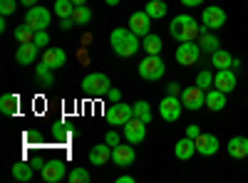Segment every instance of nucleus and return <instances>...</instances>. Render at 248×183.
Returning <instances> with one entry per match:
<instances>
[{"instance_id":"1","label":"nucleus","mask_w":248,"mask_h":183,"mask_svg":"<svg viewBox=\"0 0 248 183\" xmlns=\"http://www.w3.org/2000/svg\"><path fill=\"white\" fill-rule=\"evenodd\" d=\"M109 42H112V50L117 57H132L141 47L139 35H134L129 28H114L109 35Z\"/></svg>"},{"instance_id":"2","label":"nucleus","mask_w":248,"mask_h":183,"mask_svg":"<svg viewBox=\"0 0 248 183\" xmlns=\"http://www.w3.org/2000/svg\"><path fill=\"white\" fill-rule=\"evenodd\" d=\"M203 28H199V23L191 17V15H176L171 20L169 25V32L174 40H179V42H194V40H199Z\"/></svg>"},{"instance_id":"3","label":"nucleus","mask_w":248,"mask_h":183,"mask_svg":"<svg viewBox=\"0 0 248 183\" xmlns=\"http://www.w3.org/2000/svg\"><path fill=\"white\" fill-rule=\"evenodd\" d=\"M164 72H167V65H164L159 55H147L139 62V77L147 79V82H156V79L164 77Z\"/></svg>"},{"instance_id":"4","label":"nucleus","mask_w":248,"mask_h":183,"mask_svg":"<svg viewBox=\"0 0 248 183\" xmlns=\"http://www.w3.org/2000/svg\"><path fill=\"white\" fill-rule=\"evenodd\" d=\"M109 87H112L109 77L102 74V72H92V74H87L85 79H82V92H85L87 97H105L109 92Z\"/></svg>"},{"instance_id":"5","label":"nucleus","mask_w":248,"mask_h":183,"mask_svg":"<svg viewBox=\"0 0 248 183\" xmlns=\"http://www.w3.org/2000/svg\"><path fill=\"white\" fill-rule=\"evenodd\" d=\"M132 116H134V107L124 104V101H114V104H109L107 112H105L107 124H112V127H124Z\"/></svg>"},{"instance_id":"6","label":"nucleus","mask_w":248,"mask_h":183,"mask_svg":"<svg viewBox=\"0 0 248 183\" xmlns=\"http://www.w3.org/2000/svg\"><path fill=\"white\" fill-rule=\"evenodd\" d=\"M226 20H229V15H226L223 8L209 5V8H203V13H201V28L203 30H218V28L226 25Z\"/></svg>"},{"instance_id":"7","label":"nucleus","mask_w":248,"mask_h":183,"mask_svg":"<svg viewBox=\"0 0 248 183\" xmlns=\"http://www.w3.org/2000/svg\"><path fill=\"white\" fill-rule=\"evenodd\" d=\"M25 23H28L35 32H37V30H47L50 23H52V13H50L47 8L32 5V8H28V13H25Z\"/></svg>"},{"instance_id":"8","label":"nucleus","mask_w":248,"mask_h":183,"mask_svg":"<svg viewBox=\"0 0 248 183\" xmlns=\"http://www.w3.org/2000/svg\"><path fill=\"white\" fill-rule=\"evenodd\" d=\"M181 104H184V109H189V112H199L201 107H206V89H201L196 84L181 89Z\"/></svg>"},{"instance_id":"9","label":"nucleus","mask_w":248,"mask_h":183,"mask_svg":"<svg viewBox=\"0 0 248 183\" xmlns=\"http://www.w3.org/2000/svg\"><path fill=\"white\" fill-rule=\"evenodd\" d=\"M199 57H201V47H199L196 40L194 42H181L176 47V62L181 67H194L199 62Z\"/></svg>"},{"instance_id":"10","label":"nucleus","mask_w":248,"mask_h":183,"mask_svg":"<svg viewBox=\"0 0 248 183\" xmlns=\"http://www.w3.org/2000/svg\"><path fill=\"white\" fill-rule=\"evenodd\" d=\"M184 112V104H181V97H171L167 94L161 101H159V114L164 121H176Z\"/></svg>"},{"instance_id":"11","label":"nucleus","mask_w":248,"mask_h":183,"mask_svg":"<svg viewBox=\"0 0 248 183\" xmlns=\"http://www.w3.org/2000/svg\"><path fill=\"white\" fill-rule=\"evenodd\" d=\"M43 178L47 183H60L62 178H67V166H65V161L62 158H50L45 161V166H43Z\"/></svg>"},{"instance_id":"12","label":"nucleus","mask_w":248,"mask_h":183,"mask_svg":"<svg viewBox=\"0 0 248 183\" xmlns=\"http://www.w3.org/2000/svg\"><path fill=\"white\" fill-rule=\"evenodd\" d=\"M124 139L129 141V144H141L144 141V136H147V124L144 121H139L137 116H132L127 124H124Z\"/></svg>"},{"instance_id":"13","label":"nucleus","mask_w":248,"mask_h":183,"mask_svg":"<svg viewBox=\"0 0 248 183\" xmlns=\"http://www.w3.org/2000/svg\"><path fill=\"white\" fill-rule=\"evenodd\" d=\"M194 141H196V154H201V156H214V154L221 149L216 134H203V131H201Z\"/></svg>"},{"instance_id":"14","label":"nucleus","mask_w":248,"mask_h":183,"mask_svg":"<svg viewBox=\"0 0 248 183\" xmlns=\"http://www.w3.org/2000/svg\"><path fill=\"white\" fill-rule=\"evenodd\" d=\"M129 30L139 37H147L152 32V17L147 15V10H141V13H134L129 17Z\"/></svg>"},{"instance_id":"15","label":"nucleus","mask_w":248,"mask_h":183,"mask_svg":"<svg viewBox=\"0 0 248 183\" xmlns=\"http://www.w3.org/2000/svg\"><path fill=\"white\" fill-rule=\"evenodd\" d=\"M37 52H40V47H37L35 42H25V45H20V47L15 50V62H17V65H23V67L35 65Z\"/></svg>"},{"instance_id":"16","label":"nucleus","mask_w":248,"mask_h":183,"mask_svg":"<svg viewBox=\"0 0 248 183\" xmlns=\"http://www.w3.org/2000/svg\"><path fill=\"white\" fill-rule=\"evenodd\" d=\"M214 87L226 92V94H231L236 89V74H233V70H218L214 74Z\"/></svg>"},{"instance_id":"17","label":"nucleus","mask_w":248,"mask_h":183,"mask_svg":"<svg viewBox=\"0 0 248 183\" xmlns=\"http://www.w3.org/2000/svg\"><path fill=\"white\" fill-rule=\"evenodd\" d=\"M112 158H114V164H117V166H132V164H134V158H137V154H134V144H129V146L117 144V146L112 149Z\"/></svg>"},{"instance_id":"18","label":"nucleus","mask_w":248,"mask_h":183,"mask_svg":"<svg viewBox=\"0 0 248 183\" xmlns=\"http://www.w3.org/2000/svg\"><path fill=\"white\" fill-rule=\"evenodd\" d=\"M43 62H45L47 67H52V70H60V67H65L67 55H65V50H60V47H45Z\"/></svg>"},{"instance_id":"19","label":"nucleus","mask_w":248,"mask_h":183,"mask_svg":"<svg viewBox=\"0 0 248 183\" xmlns=\"http://www.w3.org/2000/svg\"><path fill=\"white\" fill-rule=\"evenodd\" d=\"M194 154H196V141L189 139V136L179 139L176 144H174V156H176L179 161H189Z\"/></svg>"},{"instance_id":"20","label":"nucleus","mask_w":248,"mask_h":183,"mask_svg":"<svg viewBox=\"0 0 248 183\" xmlns=\"http://www.w3.org/2000/svg\"><path fill=\"white\" fill-rule=\"evenodd\" d=\"M109 161H112V146L107 144V141L90 151V164L92 166H105V164H109Z\"/></svg>"},{"instance_id":"21","label":"nucleus","mask_w":248,"mask_h":183,"mask_svg":"<svg viewBox=\"0 0 248 183\" xmlns=\"http://www.w3.org/2000/svg\"><path fill=\"white\" fill-rule=\"evenodd\" d=\"M226 151H229L231 158H246L248 156V136H233L226 144Z\"/></svg>"},{"instance_id":"22","label":"nucleus","mask_w":248,"mask_h":183,"mask_svg":"<svg viewBox=\"0 0 248 183\" xmlns=\"http://www.w3.org/2000/svg\"><path fill=\"white\" fill-rule=\"evenodd\" d=\"M206 107H209L211 112H221L226 107V92L211 87V89H206Z\"/></svg>"},{"instance_id":"23","label":"nucleus","mask_w":248,"mask_h":183,"mask_svg":"<svg viewBox=\"0 0 248 183\" xmlns=\"http://www.w3.org/2000/svg\"><path fill=\"white\" fill-rule=\"evenodd\" d=\"M199 47H201V52H209V55L221 47V42H218V37L214 35V30H201V35H199Z\"/></svg>"},{"instance_id":"24","label":"nucleus","mask_w":248,"mask_h":183,"mask_svg":"<svg viewBox=\"0 0 248 183\" xmlns=\"http://www.w3.org/2000/svg\"><path fill=\"white\" fill-rule=\"evenodd\" d=\"M32 173H35V166L32 164H28V161H15V166H13V178L15 181L28 183L32 178Z\"/></svg>"},{"instance_id":"25","label":"nucleus","mask_w":248,"mask_h":183,"mask_svg":"<svg viewBox=\"0 0 248 183\" xmlns=\"http://www.w3.org/2000/svg\"><path fill=\"white\" fill-rule=\"evenodd\" d=\"M211 65L216 67V70H231V65H233V57H231V52H226V50H216V52H211Z\"/></svg>"},{"instance_id":"26","label":"nucleus","mask_w":248,"mask_h":183,"mask_svg":"<svg viewBox=\"0 0 248 183\" xmlns=\"http://www.w3.org/2000/svg\"><path fill=\"white\" fill-rule=\"evenodd\" d=\"M17 107H20L17 94H3V97H0V112H3L5 116H15Z\"/></svg>"},{"instance_id":"27","label":"nucleus","mask_w":248,"mask_h":183,"mask_svg":"<svg viewBox=\"0 0 248 183\" xmlns=\"http://www.w3.org/2000/svg\"><path fill=\"white\" fill-rule=\"evenodd\" d=\"M35 72H37V79L43 82V87H52V84H55V74H52L55 70H52V67H47V65L43 62V59L37 62Z\"/></svg>"},{"instance_id":"28","label":"nucleus","mask_w":248,"mask_h":183,"mask_svg":"<svg viewBox=\"0 0 248 183\" xmlns=\"http://www.w3.org/2000/svg\"><path fill=\"white\" fill-rule=\"evenodd\" d=\"M167 13H169V8H167V3H164V0H149V3H147V15H149L152 20H161Z\"/></svg>"},{"instance_id":"29","label":"nucleus","mask_w":248,"mask_h":183,"mask_svg":"<svg viewBox=\"0 0 248 183\" xmlns=\"http://www.w3.org/2000/svg\"><path fill=\"white\" fill-rule=\"evenodd\" d=\"M141 47L147 50V55H159V52H161V37H159L156 32H149L147 37H144Z\"/></svg>"},{"instance_id":"30","label":"nucleus","mask_w":248,"mask_h":183,"mask_svg":"<svg viewBox=\"0 0 248 183\" xmlns=\"http://www.w3.org/2000/svg\"><path fill=\"white\" fill-rule=\"evenodd\" d=\"M134 107V116L139 119V121H144V124H149V121H152V104H149V101H137V104H132Z\"/></svg>"},{"instance_id":"31","label":"nucleus","mask_w":248,"mask_h":183,"mask_svg":"<svg viewBox=\"0 0 248 183\" xmlns=\"http://www.w3.org/2000/svg\"><path fill=\"white\" fill-rule=\"evenodd\" d=\"M15 40H17L20 45H25V42H35V30H32L28 23L17 25V28H15Z\"/></svg>"},{"instance_id":"32","label":"nucleus","mask_w":248,"mask_h":183,"mask_svg":"<svg viewBox=\"0 0 248 183\" xmlns=\"http://www.w3.org/2000/svg\"><path fill=\"white\" fill-rule=\"evenodd\" d=\"M72 20L79 25V28H85V25H90L92 23V10L90 8H85V5H77L75 8V13H72Z\"/></svg>"},{"instance_id":"33","label":"nucleus","mask_w":248,"mask_h":183,"mask_svg":"<svg viewBox=\"0 0 248 183\" xmlns=\"http://www.w3.org/2000/svg\"><path fill=\"white\" fill-rule=\"evenodd\" d=\"M75 3L72 0H55V15L57 17H72V13H75Z\"/></svg>"},{"instance_id":"34","label":"nucleus","mask_w":248,"mask_h":183,"mask_svg":"<svg viewBox=\"0 0 248 183\" xmlns=\"http://www.w3.org/2000/svg\"><path fill=\"white\" fill-rule=\"evenodd\" d=\"M196 87H201V89H211V87H214V72L201 70V72L196 74Z\"/></svg>"},{"instance_id":"35","label":"nucleus","mask_w":248,"mask_h":183,"mask_svg":"<svg viewBox=\"0 0 248 183\" xmlns=\"http://www.w3.org/2000/svg\"><path fill=\"white\" fill-rule=\"evenodd\" d=\"M67 181L70 183H90V171L87 169H72L67 173Z\"/></svg>"},{"instance_id":"36","label":"nucleus","mask_w":248,"mask_h":183,"mask_svg":"<svg viewBox=\"0 0 248 183\" xmlns=\"http://www.w3.org/2000/svg\"><path fill=\"white\" fill-rule=\"evenodd\" d=\"M15 8H17L15 0H0V15H3V17L13 15V13H15Z\"/></svg>"},{"instance_id":"37","label":"nucleus","mask_w":248,"mask_h":183,"mask_svg":"<svg viewBox=\"0 0 248 183\" xmlns=\"http://www.w3.org/2000/svg\"><path fill=\"white\" fill-rule=\"evenodd\" d=\"M35 45H37L40 50L47 47V45H50V35H47L45 30H37V32H35Z\"/></svg>"},{"instance_id":"38","label":"nucleus","mask_w":248,"mask_h":183,"mask_svg":"<svg viewBox=\"0 0 248 183\" xmlns=\"http://www.w3.org/2000/svg\"><path fill=\"white\" fill-rule=\"evenodd\" d=\"M105 97H107L109 104H114V101H122V92H119V89H114V87H109V92H107Z\"/></svg>"},{"instance_id":"39","label":"nucleus","mask_w":248,"mask_h":183,"mask_svg":"<svg viewBox=\"0 0 248 183\" xmlns=\"http://www.w3.org/2000/svg\"><path fill=\"white\" fill-rule=\"evenodd\" d=\"M105 141H107L109 146H117V144H119V134H117V131H107Z\"/></svg>"},{"instance_id":"40","label":"nucleus","mask_w":248,"mask_h":183,"mask_svg":"<svg viewBox=\"0 0 248 183\" xmlns=\"http://www.w3.org/2000/svg\"><path fill=\"white\" fill-rule=\"evenodd\" d=\"M167 94H171V97H181V87H179L176 82H169V84H167Z\"/></svg>"},{"instance_id":"41","label":"nucleus","mask_w":248,"mask_h":183,"mask_svg":"<svg viewBox=\"0 0 248 183\" xmlns=\"http://www.w3.org/2000/svg\"><path fill=\"white\" fill-rule=\"evenodd\" d=\"M201 134V129L196 127V124H189V127H186V136H189V139H196Z\"/></svg>"},{"instance_id":"42","label":"nucleus","mask_w":248,"mask_h":183,"mask_svg":"<svg viewBox=\"0 0 248 183\" xmlns=\"http://www.w3.org/2000/svg\"><path fill=\"white\" fill-rule=\"evenodd\" d=\"M75 25H77V23H75L72 17H62V23H60V28H62V30H72Z\"/></svg>"},{"instance_id":"43","label":"nucleus","mask_w":248,"mask_h":183,"mask_svg":"<svg viewBox=\"0 0 248 183\" xmlns=\"http://www.w3.org/2000/svg\"><path fill=\"white\" fill-rule=\"evenodd\" d=\"M181 3H184L186 8H199V5L203 3V0H181Z\"/></svg>"},{"instance_id":"44","label":"nucleus","mask_w":248,"mask_h":183,"mask_svg":"<svg viewBox=\"0 0 248 183\" xmlns=\"http://www.w3.org/2000/svg\"><path fill=\"white\" fill-rule=\"evenodd\" d=\"M117 183H134V176H119Z\"/></svg>"},{"instance_id":"45","label":"nucleus","mask_w":248,"mask_h":183,"mask_svg":"<svg viewBox=\"0 0 248 183\" xmlns=\"http://www.w3.org/2000/svg\"><path fill=\"white\" fill-rule=\"evenodd\" d=\"M20 5H25V8H32V5H37V0H20Z\"/></svg>"},{"instance_id":"46","label":"nucleus","mask_w":248,"mask_h":183,"mask_svg":"<svg viewBox=\"0 0 248 183\" xmlns=\"http://www.w3.org/2000/svg\"><path fill=\"white\" fill-rule=\"evenodd\" d=\"M105 3H107V5H109V8H114V5H117V3H119V0H105Z\"/></svg>"},{"instance_id":"47","label":"nucleus","mask_w":248,"mask_h":183,"mask_svg":"<svg viewBox=\"0 0 248 183\" xmlns=\"http://www.w3.org/2000/svg\"><path fill=\"white\" fill-rule=\"evenodd\" d=\"M75 5H87V0H72Z\"/></svg>"}]
</instances>
